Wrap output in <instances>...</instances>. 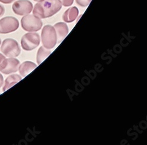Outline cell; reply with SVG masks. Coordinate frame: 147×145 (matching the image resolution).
<instances>
[{
	"label": "cell",
	"instance_id": "obj_1",
	"mask_svg": "<svg viewBox=\"0 0 147 145\" xmlns=\"http://www.w3.org/2000/svg\"><path fill=\"white\" fill-rule=\"evenodd\" d=\"M62 8L58 0H45L36 3L33 9V14L40 18L53 16Z\"/></svg>",
	"mask_w": 147,
	"mask_h": 145
},
{
	"label": "cell",
	"instance_id": "obj_2",
	"mask_svg": "<svg viewBox=\"0 0 147 145\" xmlns=\"http://www.w3.org/2000/svg\"><path fill=\"white\" fill-rule=\"evenodd\" d=\"M41 40L43 45L47 49H52L55 46L57 37L53 26L47 25L44 27L41 33Z\"/></svg>",
	"mask_w": 147,
	"mask_h": 145
},
{
	"label": "cell",
	"instance_id": "obj_3",
	"mask_svg": "<svg viewBox=\"0 0 147 145\" xmlns=\"http://www.w3.org/2000/svg\"><path fill=\"white\" fill-rule=\"evenodd\" d=\"M22 28L26 31L35 32L41 30L42 22L41 18L33 15L24 16L21 20Z\"/></svg>",
	"mask_w": 147,
	"mask_h": 145
},
{
	"label": "cell",
	"instance_id": "obj_4",
	"mask_svg": "<svg viewBox=\"0 0 147 145\" xmlns=\"http://www.w3.org/2000/svg\"><path fill=\"white\" fill-rule=\"evenodd\" d=\"M1 52L8 57H17L21 52L18 42L12 39L4 40L1 47Z\"/></svg>",
	"mask_w": 147,
	"mask_h": 145
},
{
	"label": "cell",
	"instance_id": "obj_5",
	"mask_svg": "<svg viewBox=\"0 0 147 145\" xmlns=\"http://www.w3.org/2000/svg\"><path fill=\"white\" fill-rule=\"evenodd\" d=\"M40 43V37L38 34L29 33L23 35L21 44L23 49L26 51H31L37 47Z\"/></svg>",
	"mask_w": 147,
	"mask_h": 145
},
{
	"label": "cell",
	"instance_id": "obj_6",
	"mask_svg": "<svg viewBox=\"0 0 147 145\" xmlns=\"http://www.w3.org/2000/svg\"><path fill=\"white\" fill-rule=\"evenodd\" d=\"M18 20L14 17H5L0 20V34H8L16 31L19 27Z\"/></svg>",
	"mask_w": 147,
	"mask_h": 145
},
{
	"label": "cell",
	"instance_id": "obj_7",
	"mask_svg": "<svg viewBox=\"0 0 147 145\" xmlns=\"http://www.w3.org/2000/svg\"><path fill=\"white\" fill-rule=\"evenodd\" d=\"M14 13L20 16H26L31 13L33 5L28 0H18L12 6Z\"/></svg>",
	"mask_w": 147,
	"mask_h": 145
},
{
	"label": "cell",
	"instance_id": "obj_8",
	"mask_svg": "<svg viewBox=\"0 0 147 145\" xmlns=\"http://www.w3.org/2000/svg\"><path fill=\"white\" fill-rule=\"evenodd\" d=\"M20 64L19 60L14 57L5 58L0 65V71L5 75L16 72L18 70Z\"/></svg>",
	"mask_w": 147,
	"mask_h": 145
},
{
	"label": "cell",
	"instance_id": "obj_9",
	"mask_svg": "<svg viewBox=\"0 0 147 145\" xmlns=\"http://www.w3.org/2000/svg\"><path fill=\"white\" fill-rule=\"evenodd\" d=\"M57 34L58 43L62 41L68 33V27L65 22H60L55 24L54 26Z\"/></svg>",
	"mask_w": 147,
	"mask_h": 145
},
{
	"label": "cell",
	"instance_id": "obj_10",
	"mask_svg": "<svg viewBox=\"0 0 147 145\" xmlns=\"http://www.w3.org/2000/svg\"><path fill=\"white\" fill-rule=\"evenodd\" d=\"M79 11L77 7H72L65 11L63 16V20L66 22H72L77 18Z\"/></svg>",
	"mask_w": 147,
	"mask_h": 145
},
{
	"label": "cell",
	"instance_id": "obj_11",
	"mask_svg": "<svg viewBox=\"0 0 147 145\" xmlns=\"http://www.w3.org/2000/svg\"><path fill=\"white\" fill-rule=\"evenodd\" d=\"M36 67V65L31 62H24L18 68L19 72L21 76L26 77Z\"/></svg>",
	"mask_w": 147,
	"mask_h": 145
},
{
	"label": "cell",
	"instance_id": "obj_12",
	"mask_svg": "<svg viewBox=\"0 0 147 145\" xmlns=\"http://www.w3.org/2000/svg\"><path fill=\"white\" fill-rule=\"evenodd\" d=\"M21 79L22 77L20 75L17 74L9 76L5 81V84L3 88V91H5L12 86L15 85L16 84L18 83L20 81H21Z\"/></svg>",
	"mask_w": 147,
	"mask_h": 145
},
{
	"label": "cell",
	"instance_id": "obj_13",
	"mask_svg": "<svg viewBox=\"0 0 147 145\" xmlns=\"http://www.w3.org/2000/svg\"><path fill=\"white\" fill-rule=\"evenodd\" d=\"M51 53V51L48 49L47 50V48L41 47L38 51L37 56H36V62H37L38 64L39 65L42 63Z\"/></svg>",
	"mask_w": 147,
	"mask_h": 145
},
{
	"label": "cell",
	"instance_id": "obj_14",
	"mask_svg": "<svg viewBox=\"0 0 147 145\" xmlns=\"http://www.w3.org/2000/svg\"><path fill=\"white\" fill-rule=\"evenodd\" d=\"M76 1L78 5L81 7H85L88 6L90 4L91 0H76Z\"/></svg>",
	"mask_w": 147,
	"mask_h": 145
},
{
	"label": "cell",
	"instance_id": "obj_15",
	"mask_svg": "<svg viewBox=\"0 0 147 145\" xmlns=\"http://www.w3.org/2000/svg\"><path fill=\"white\" fill-rule=\"evenodd\" d=\"M62 5L64 7H69L71 6L73 3L74 0H58Z\"/></svg>",
	"mask_w": 147,
	"mask_h": 145
},
{
	"label": "cell",
	"instance_id": "obj_16",
	"mask_svg": "<svg viewBox=\"0 0 147 145\" xmlns=\"http://www.w3.org/2000/svg\"><path fill=\"white\" fill-rule=\"evenodd\" d=\"M14 1H16V0H0V2L5 4H8L13 3Z\"/></svg>",
	"mask_w": 147,
	"mask_h": 145
},
{
	"label": "cell",
	"instance_id": "obj_17",
	"mask_svg": "<svg viewBox=\"0 0 147 145\" xmlns=\"http://www.w3.org/2000/svg\"><path fill=\"white\" fill-rule=\"evenodd\" d=\"M5 13V8L0 4V17L3 16Z\"/></svg>",
	"mask_w": 147,
	"mask_h": 145
},
{
	"label": "cell",
	"instance_id": "obj_18",
	"mask_svg": "<svg viewBox=\"0 0 147 145\" xmlns=\"http://www.w3.org/2000/svg\"><path fill=\"white\" fill-rule=\"evenodd\" d=\"M4 84V78L3 75L0 73V88H1Z\"/></svg>",
	"mask_w": 147,
	"mask_h": 145
},
{
	"label": "cell",
	"instance_id": "obj_19",
	"mask_svg": "<svg viewBox=\"0 0 147 145\" xmlns=\"http://www.w3.org/2000/svg\"><path fill=\"white\" fill-rule=\"evenodd\" d=\"M5 59V57L4 55H3L2 54L0 53V65L1 64V63H3V62Z\"/></svg>",
	"mask_w": 147,
	"mask_h": 145
},
{
	"label": "cell",
	"instance_id": "obj_20",
	"mask_svg": "<svg viewBox=\"0 0 147 145\" xmlns=\"http://www.w3.org/2000/svg\"><path fill=\"white\" fill-rule=\"evenodd\" d=\"M34 1H36V2H42V1H45V0H34Z\"/></svg>",
	"mask_w": 147,
	"mask_h": 145
},
{
	"label": "cell",
	"instance_id": "obj_21",
	"mask_svg": "<svg viewBox=\"0 0 147 145\" xmlns=\"http://www.w3.org/2000/svg\"><path fill=\"white\" fill-rule=\"evenodd\" d=\"M1 40L0 39V45H1Z\"/></svg>",
	"mask_w": 147,
	"mask_h": 145
}]
</instances>
